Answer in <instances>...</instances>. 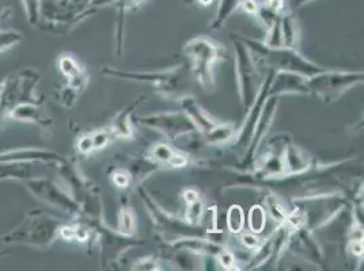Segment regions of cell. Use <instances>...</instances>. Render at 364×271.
Instances as JSON below:
<instances>
[{"label":"cell","mask_w":364,"mask_h":271,"mask_svg":"<svg viewBox=\"0 0 364 271\" xmlns=\"http://www.w3.org/2000/svg\"><path fill=\"white\" fill-rule=\"evenodd\" d=\"M155 155H156L159 159H162V160H168V159L171 157V153L167 150L166 147H158L156 151H155Z\"/></svg>","instance_id":"14"},{"label":"cell","mask_w":364,"mask_h":271,"mask_svg":"<svg viewBox=\"0 0 364 271\" xmlns=\"http://www.w3.org/2000/svg\"><path fill=\"white\" fill-rule=\"evenodd\" d=\"M94 147H92V138H91V136H85V137H82L80 138V141H79V144H77V150L80 152H83V153H87V152H90Z\"/></svg>","instance_id":"12"},{"label":"cell","mask_w":364,"mask_h":271,"mask_svg":"<svg viewBox=\"0 0 364 271\" xmlns=\"http://www.w3.org/2000/svg\"><path fill=\"white\" fill-rule=\"evenodd\" d=\"M228 229L231 232H235L238 233L243 226V213L241 211V208L238 206H234L231 208L228 211Z\"/></svg>","instance_id":"9"},{"label":"cell","mask_w":364,"mask_h":271,"mask_svg":"<svg viewBox=\"0 0 364 271\" xmlns=\"http://www.w3.org/2000/svg\"><path fill=\"white\" fill-rule=\"evenodd\" d=\"M59 236H61L64 240H73V239H75V226H60V228H59Z\"/></svg>","instance_id":"11"},{"label":"cell","mask_w":364,"mask_h":271,"mask_svg":"<svg viewBox=\"0 0 364 271\" xmlns=\"http://www.w3.org/2000/svg\"><path fill=\"white\" fill-rule=\"evenodd\" d=\"M168 160L171 162V165H173V166L177 167L185 166V163H186L185 157H182L180 155H178V156H177V155H176V156H171Z\"/></svg>","instance_id":"15"},{"label":"cell","mask_w":364,"mask_h":271,"mask_svg":"<svg viewBox=\"0 0 364 271\" xmlns=\"http://www.w3.org/2000/svg\"><path fill=\"white\" fill-rule=\"evenodd\" d=\"M211 0H200V3H203V4H208Z\"/></svg>","instance_id":"21"},{"label":"cell","mask_w":364,"mask_h":271,"mask_svg":"<svg viewBox=\"0 0 364 271\" xmlns=\"http://www.w3.org/2000/svg\"><path fill=\"white\" fill-rule=\"evenodd\" d=\"M4 120L34 123L40 126H46L49 123V121L43 116L38 104H19L14 106L4 114Z\"/></svg>","instance_id":"5"},{"label":"cell","mask_w":364,"mask_h":271,"mask_svg":"<svg viewBox=\"0 0 364 271\" xmlns=\"http://www.w3.org/2000/svg\"><path fill=\"white\" fill-rule=\"evenodd\" d=\"M60 221L40 209L29 211L23 220L1 236L6 244H21L46 250L59 236Z\"/></svg>","instance_id":"1"},{"label":"cell","mask_w":364,"mask_h":271,"mask_svg":"<svg viewBox=\"0 0 364 271\" xmlns=\"http://www.w3.org/2000/svg\"><path fill=\"white\" fill-rule=\"evenodd\" d=\"M25 40L21 31L14 29H0V55L11 50Z\"/></svg>","instance_id":"6"},{"label":"cell","mask_w":364,"mask_h":271,"mask_svg":"<svg viewBox=\"0 0 364 271\" xmlns=\"http://www.w3.org/2000/svg\"><path fill=\"white\" fill-rule=\"evenodd\" d=\"M4 254H6V253H0V256L4 255Z\"/></svg>","instance_id":"22"},{"label":"cell","mask_w":364,"mask_h":271,"mask_svg":"<svg viewBox=\"0 0 364 271\" xmlns=\"http://www.w3.org/2000/svg\"><path fill=\"white\" fill-rule=\"evenodd\" d=\"M186 199L192 204V202H196L198 201V194L195 192H188L186 193Z\"/></svg>","instance_id":"20"},{"label":"cell","mask_w":364,"mask_h":271,"mask_svg":"<svg viewBox=\"0 0 364 271\" xmlns=\"http://www.w3.org/2000/svg\"><path fill=\"white\" fill-rule=\"evenodd\" d=\"M265 226V214L259 206H255L250 211V228L255 232H261Z\"/></svg>","instance_id":"10"},{"label":"cell","mask_w":364,"mask_h":271,"mask_svg":"<svg viewBox=\"0 0 364 271\" xmlns=\"http://www.w3.org/2000/svg\"><path fill=\"white\" fill-rule=\"evenodd\" d=\"M63 159L55 152L46 151L40 148H18L11 151L0 152V163L9 165V163H61Z\"/></svg>","instance_id":"4"},{"label":"cell","mask_w":364,"mask_h":271,"mask_svg":"<svg viewBox=\"0 0 364 271\" xmlns=\"http://www.w3.org/2000/svg\"><path fill=\"white\" fill-rule=\"evenodd\" d=\"M92 138V147L94 148H101L104 147L109 140L107 133L105 132H101V133H97V135L91 136Z\"/></svg>","instance_id":"13"},{"label":"cell","mask_w":364,"mask_h":271,"mask_svg":"<svg viewBox=\"0 0 364 271\" xmlns=\"http://www.w3.org/2000/svg\"><path fill=\"white\" fill-rule=\"evenodd\" d=\"M59 68H60L61 74H64L68 79L82 74L79 64L71 56H61L59 59Z\"/></svg>","instance_id":"8"},{"label":"cell","mask_w":364,"mask_h":271,"mask_svg":"<svg viewBox=\"0 0 364 271\" xmlns=\"http://www.w3.org/2000/svg\"><path fill=\"white\" fill-rule=\"evenodd\" d=\"M352 251H353L355 255H360V254L363 253V245H362V243H360V241L353 243V244H352Z\"/></svg>","instance_id":"17"},{"label":"cell","mask_w":364,"mask_h":271,"mask_svg":"<svg viewBox=\"0 0 364 271\" xmlns=\"http://www.w3.org/2000/svg\"><path fill=\"white\" fill-rule=\"evenodd\" d=\"M243 241H245V244L249 245V247H253V245L257 244V239H256L255 236H252V235H245V236H243Z\"/></svg>","instance_id":"18"},{"label":"cell","mask_w":364,"mask_h":271,"mask_svg":"<svg viewBox=\"0 0 364 271\" xmlns=\"http://www.w3.org/2000/svg\"><path fill=\"white\" fill-rule=\"evenodd\" d=\"M28 22L33 28H38L41 21V0H22Z\"/></svg>","instance_id":"7"},{"label":"cell","mask_w":364,"mask_h":271,"mask_svg":"<svg viewBox=\"0 0 364 271\" xmlns=\"http://www.w3.org/2000/svg\"><path fill=\"white\" fill-rule=\"evenodd\" d=\"M25 187L31 196L43 202L46 205L55 206L58 209L67 213H74L76 209L75 204L68 198V196L61 190L60 187L46 178H28L23 181Z\"/></svg>","instance_id":"3"},{"label":"cell","mask_w":364,"mask_h":271,"mask_svg":"<svg viewBox=\"0 0 364 271\" xmlns=\"http://www.w3.org/2000/svg\"><path fill=\"white\" fill-rule=\"evenodd\" d=\"M113 181L116 182V184H119L120 187H122V186H125L128 183V178L124 174H116Z\"/></svg>","instance_id":"16"},{"label":"cell","mask_w":364,"mask_h":271,"mask_svg":"<svg viewBox=\"0 0 364 271\" xmlns=\"http://www.w3.org/2000/svg\"><path fill=\"white\" fill-rule=\"evenodd\" d=\"M243 7H245V10L250 11V13H252V11H256V3H255L253 0H246Z\"/></svg>","instance_id":"19"},{"label":"cell","mask_w":364,"mask_h":271,"mask_svg":"<svg viewBox=\"0 0 364 271\" xmlns=\"http://www.w3.org/2000/svg\"><path fill=\"white\" fill-rule=\"evenodd\" d=\"M40 75L34 70H22L16 75L3 82V92L0 98V120L4 114L19 104H38L36 98V87Z\"/></svg>","instance_id":"2"}]
</instances>
